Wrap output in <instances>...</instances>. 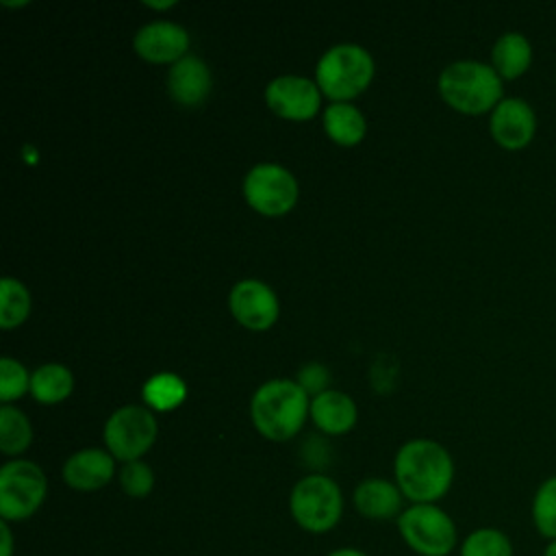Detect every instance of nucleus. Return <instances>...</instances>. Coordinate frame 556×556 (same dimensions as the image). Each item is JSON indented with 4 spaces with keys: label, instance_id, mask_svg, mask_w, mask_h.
Returning a JSON list of instances; mask_svg holds the SVG:
<instances>
[{
    "label": "nucleus",
    "instance_id": "1",
    "mask_svg": "<svg viewBox=\"0 0 556 556\" xmlns=\"http://www.w3.org/2000/svg\"><path fill=\"white\" fill-rule=\"evenodd\" d=\"M395 484L413 504H437L454 482L450 452L432 439L406 441L393 460Z\"/></svg>",
    "mask_w": 556,
    "mask_h": 556
},
{
    "label": "nucleus",
    "instance_id": "2",
    "mask_svg": "<svg viewBox=\"0 0 556 556\" xmlns=\"http://www.w3.org/2000/svg\"><path fill=\"white\" fill-rule=\"evenodd\" d=\"M254 428L269 441H289L300 432L311 413L308 393L289 378L267 380L256 389L250 404Z\"/></svg>",
    "mask_w": 556,
    "mask_h": 556
},
{
    "label": "nucleus",
    "instance_id": "3",
    "mask_svg": "<svg viewBox=\"0 0 556 556\" xmlns=\"http://www.w3.org/2000/svg\"><path fill=\"white\" fill-rule=\"evenodd\" d=\"M439 93L447 106L465 115L491 113L504 98V80L482 61H454L439 74Z\"/></svg>",
    "mask_w": 556,
    "mask_h": 556
},
{
    "label": "nucleus",
    "instance_id": "4",
    "mask_svg": "<svg viewBox=\"0 0 556 556\" xmlns=\"http://www.w3.org/2000/svg\"><path fill=\"white\" fill-rule=\"evenodd\" d=\"M374 76L371 54L356 43L328 48L317 61L315 83L332 102H348L367 89Z\"/></svg>",
    "mask_w": 556,
    "mask_h": 556
},
{
    "label": "nucleus",
    "instance_id": "5",
    "mask_svg": "<svg viewBox=\"0 0 556 556\" xmlns=\"http://www.w3.org/2000/svg\"><path fill=\"white\" fill-rule=\"evenodd\" d=\"M289 513L308 534L330 532L343 515V493L339 484L324 473L300 478L289 493Z\"/></svg>",
    "mask_w": 556,
    "mask_h": 556
},
{
    "label": "nucleus",
    "instance_id": "6",
    "mask_svg": "<svg viewBox=\"0 0 556 556\" xmlns=\"http://www.w3.org/2000/svg\"><path fill=\"white\" fill-rule=\"evenodd\" d=\"M397 532L419 556H450L458 543L454 519L439 504H410L397 517Z\"/></svg>",
    "mask_w": 556,
    "mask_h": 556
},
{
    "label": "nucleus",
    "instance_id": "7",
    "mask_svg": "<svg viewBox=\"0 0 556 556\" xmlns=\"http://www.w3.org/2000/svg\"><path fill=\"white\" fill-rule=\"evenodd\" d=\"M48 480L43 469L26 458H15L0 469V519L26 521L43 504Z\"/></svg>",
    "mask_w": 556,
    "mask_h": 556
},
{
    "label": "nucleus",
    "instance_id": "8",
    "mask_svg": "<svg viewBox=\"0 0 556 556\" xmlns=\"http://www.w3.org/2000/svg\"><path fill=\"white\" fill-rule=\"evenodd\" d=\"M159 424L156 417L137 404L117 408L104 424V445L115 460L130 463L141 456L156 441Z\"/></svg>",
    "mask_w": 556,
    "mask_h": 556
},
{
    "label": "nucleus",
    "instance_id": "9",
    "mask_svg": "<svg viewBox=\"0 0 556 556\" xmlns=\"http://www.w3.org/2000/svg\"><path fill=\"white\" fill-rule=\"evenodd\" d=\"M243 195L261 215H285L298 202V180L278 163H258L243 178Z\"/></svg>",
    "mask_w": 556,
    "mask_h": 556
},
{
    "label": "nucleus",
    "instance_id": "10",
    "mask_svg": "<svg viewBox=\"0 0 556 556\" xmlns=\"http://www.w3.org/2000/svg\"><path fill=\"white\" fill-rule=\"evenodd\" d=\"M491 139L504 150H523L536 135V113L526 98L504 96L489 115Z\"/></svg>",
    "mask_w": 556,
    "mask_h": 556
},
{
    "label": "nucleus",
    "instance_id": "11",
    "mask_svg": "<svg viewBox=\"0 0 556 556\" xmlns=\"http://www.w3.org/2000/svg\"><path fill=\"white\" fill-rule=\"evenodd\" d=\"M265 100L278 117L304 122L319 111L321 91L317 83L306 76L285 74L269 80V85L265 87Z\"/></svg>",
    "mask_w": 556,
    "mask_h": 556
},
{
    "label": "nucleus",
    "instance_id": "12",
    "mask_svg": "<svg viewBox=\"0 0 556 556\" xmlns=\"http://www.w3.org/2000/svg\"><path fill=\"white\" fill-rule=\"evenodd\" d=\"M230 313L248 330H267L278 319V298L261 280H239L228 295Z\"/></svg>",
    "mask_w": 556,
    "mask_h": 556
},
{
    "label": "nucleus",
    "instance_id": "13",
    "mask_svg": "<svg viewBox=\"0 0 556 556\" xmlns=\"http://www.w3.org/2000/svg\"><path fill=\"white\" fill-rule=\"evenodd\" d=\"M135 52L152 63H176L187 56L189 33L174 22L156 20L141 26L132 39Z\"/></svg>",
    "mask_w": 556,
    "mask_h": 556
},
{
    "label": "nucleus",
    "instance_id": "14",
    "mask_svg": "<svg viewBox=\"0 0 556 556\" xmlns=\"http://www.w3.org/2000/svg\"><path fill=\"white\" fill-rule=\"evenodd\" d=\"M63 482L74 491H98L115 476V458L109 450L85 447L67 456L61 469Z\"/></svg>",
    "mask_w": 556,
    "mask_h": 556
},
{
    "label": "nucleus",
    "instance_id": "15",
    "mask_svg": "<svg viewBox=\"0 0 556 556\" xmlns=\"http://www.w3.org/2000/svg\"><path fill=\"white\" fill-rule=\"evenodd\" d=\"M402 491L395 482L384 480V478H367L356 484L352 493L354 508L361 517L365 519H376V521H387V519H397L402 515Z\"/></svg>",
    "mask_w": 556,
    "mask_h": 556
},
{
    "label": "nucleus",
    "instance_id": "16",
    "mask_svg": "<svg viewBox=\"0 0 556 556\" xmlns=\"http://www.w3.org/2000/svg\"><path fill=\"white\" fill-rule=\"evenodd\" d=\"M167 91L182 106L200 104L211 91V72L206 63L195 54L176 61L167 72Z\"/></svg>",
    "mask_w": 556,
    "mask_h": 556
},
{
    "label": "nucleus",
    "instance_id": "17",
    "mask_svg": "<svg viewBox=\"0 0 556 556\" xmlns=\"http://www.w3.org/2000/svg\"><path fill=\"white\" fill-rule=\"evenodd\" d=\"M534 52L530 39L519 30L502 33L491 48V67L502 80L521 78L532 65Z\"/></svg>",
    "mask_w": 556,
    "mask_h": 556
},
{
    "label": "nucleus",
    "instance_id": "18",
    "mask_svg": "<svg viewBox=\"0 0 556 556\" xmlns=\"http://www.w3.org/2000/svg\"><path fill=\"white\" fill-rule=\"evenodd\" d=\"M311 417L326 434H343L356 424V404L341 391H324L311 402Z\"/></svg>",
    "mask_w": 556,
    "mask_h": 556
},
{
    "label": "nucleus",
    "instance_id": "19",
    "mask_svg": "<svg viewBox=\"0 0 556 556\" xmlns=\"http://www.w3.org/2000/svg\"><path fill=\"white\" fill-rule=\"evenodd\" d=\"M324 130L339 146H356L367 130L365 115L350 102H332L324 111Z\"/></svg>",
    "mask_w": 556,
    "mask_h": 556
},
{
    "label": "nucleus",
    "instance_id": "20",
    "mask_svg": "<svg viewBox=\"0 0 556 556\" xmlns=\"http://www.w3.org/2000/svg\"><path fill=\"white\" fill-rule=\"evenodd\" d=\"M74 389L72 371L61 363H46L30 376V393L41 404H59Z\"/></svg>",
    "mask_w": 556,
    "mask_h": 556
},
{
    "label": "nucleus",
    "instance_id": "21",
    "mask_svg": "<svg viewBox=\"0 0 556 556\" xmlns=\"http://www.w3.org/2000/svg\"><path fill=\"white\" fill-rule=\"evenodd\" d=\"M33 441V428L28 417L11 406L2 404L0 408V450L7 456H17L22 454Z\"/></svg>",
    "mask_w": 556,
    "mask_h": 556
},
{
    "label": "nucleus",
    "instance_id": "22",
    "mask_svg": "<svg viewBox=\"0 0 556 556\" xmlns=\"http://www.w3.org/2000/svg\"><path fill=\"white\" fill-rule=\"evenodd\" d=\"M141 393H143V400L148 402V406H152L154 410H172L182 404V400L187 395V387L176 374L163 371V374L152 376L143 384Z\"/></svg>",
    "mask_w": 556,
    "mask_h": 556
},
{
    "label": "nucleus",
    "instance_id": "23",
    "mask_svg": "<svg viewBox=\"0 0 556 556\" xmlns=\"http://www.w3.org/2000/svg\"><path fill=\"white\" fill-rule=\"evenodd\" d=\"M530 515L536 532L549 541H556V476L545 478L536 486Z\"/></svg>",
    "mask_w": 556,
    "mask_h": 556
},
{
    "label": "nucleus",
    "instance_id": "24",
    "mask_svg": "<svg viewBox=\"0 0 556 556\" xmlns=\"http://www.w3.org/2000/svg\"><path fill=\"white\" fill-rule=\"evenodd\" d=\"M28 311H30V295H28L26 287L20 280L11 278V276L2 278V285H0V326L4 330L20 326L28 317Z\"/></svg>",
    "mask_w": 556,
    "mask_h": 556
},
{
    "label": "nucleus",
    "instance_id": "25",
    "mask_svg": "<svg viewBox=\"0 0 556 556\" xmlns=\"http://www.w3.org/2000/svg\"><path fill=\"white\" fill-rule=\"evenodd\" d=\"M460 556H513V543L497 528H476L460 543Z\"/></svg>",
    "mask_w": 556,
    "mask_h": 556
},
{
    "label": "nucleus",
    "instance_id": "26",
    "mask_svg": "<svg viewBox=\"0 0 556 556\" xmlns=\"http://www.w3.org/2000/svg\"><path fill=\"white\" fill-rule=\"evenodd\" d=\"M117 480H119L122 491L128 497H132V500L148 497L152 493V489H154V471L143 460L124 463L119 473H117Z\"/></svg>",
    "mask_w": 556,
    "mask_h": 556
},
{
    "label": "nucleus",
    "instance_id": "27",
    "mask_svg": "<svg viewBox=\"0 0 556 556\" xmlns=\"http://www.w3.org/2000/svg\"><path fill=\"white\" fill-rule=\"evenodd\" d=\"M30 389V376L22 363L11 356L0 358V400L9 404L11 400L24 395Z\"/></svg>",
    "mask_w": 556,
    "mask_h": 556
},
{
    "label": "nucleus",
    "instance_id": "28",
    "mask_svg": "<svg viewBox=\"0 0 556 556\" xmlns=\"http://www.w3.org/2000/svg\"><path fill=\"white\" fill-rule=\"evenodd\" d=\"M326 380H328V371L324 369V365H317V363H313V365H306L302 371H300V387L306 391V393H315V395H319V393H324V384H326Z\"/></svg>",
    "mask_w": 556,
    "mask_h": 556
},
{
    "label": "nucleus",
    "instance_id": "29",
    "mask_svg": "<svg viewBox=\"0 0 556 556\" xmlns=\"http://www.w3.org/2000/svg\"><path fill=\"white\" fill-rule=\"evenodd\" d=\"M0 536H2L0 556H13V552H15V539H13V530H11L9 521H0Z\"/></svg>",
    "mask_w": 556,
    "mask_h": 556
},
{
    "label": "nucleus",
    "instance_id": "30",
    "mask_svg": "<svg viewBox=\"0 0 556 556\" xmlns=\"http://www.w3.org/2000/svg\"><path fill=\"white\" fill-rule=\"evenodd\" d=\"M326 556H367L363 549H356V547H337L332 552H328Z\"/></svg>",
    "mask_w": 556,
    "mask_h": 556
},
{
    "label": "nucleus",
    "instance_id": "31",
    "mask_svg": "<svg viewBox=\"0 0 556 556\" xmlns=\"http://www.w3.org/2000/svg\"><path fill=\"white\" fill-rule=\"evenodd\" d=\"M146 4L152 7V9H167V7H174L172 0H167V2H146Z\"/></svg>",
    "mask_w": 556,
    "mask_h": 556
},
{
    "label": "nucleus",
    "instance_id": "32",
    "mask_svg": "<svg viewBox=\"0 0 556 556\" xmlns=\"http://www.w3.org/2000/svg\"><path fill=\"white\" fill-rule=\"evenodd\" d=\"M543 556H556V541H549V545L543 549Z\"/></svg>",
    "mask_w": 556,
    "mask_h": 556
}]
</instances>
